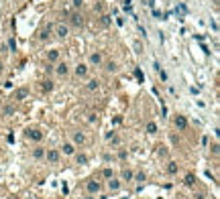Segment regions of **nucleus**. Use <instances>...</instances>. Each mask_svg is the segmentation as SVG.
I'll return each mask as SVG.
<instances>
[{"mask_svg": "<svg viewBox=\"0 0 220 199\" xmlns=\"http://www.w3.org/2000/svg\"><path fill=\"white\" fill-rule=\"evenodd\" d=\"M108 189H110V191H118V189H120V181L112 177V179L108 181Z\"/></svg>", "mask_w": 220, "mask_h": 199, "instance_id": "2eb2a0df", "label": "nucleus"}, {"mask_svg": "<svg viewBox=\"0 0 220 199\" xmlns=\"http://www.w3.org/2000/svg\"><path fill=\"white\" fill-rule=\"evenodd\" d=\"M102 175L106 177V179H112V169H104V171H102Z\"/></svg>", "mask_w": 220, "mask_h": 199, "instance_id": "a878e982", "label": "nucleus"}, {"mask_svg": "<svg viewBox=\"0 0 220 199\" xmlns=\"http://www.w3.org/2000/svg\"><path fill=\"white\" fill-rule=\"evenodd\" d=\"M86 189H88L90 195H94V193H100V191H102V185L98 183V181H88V183H86Z\"/></svg>", "mask_w": 220, "mask_h": 199, "instance_id": "7ed1b4c3", "label": "nucleus"}, {"mask_svg": "<svg viewBox=\"0 0 220 199\" xmlns=\"http://www.w3.org/2000/svg\"><path fill=\"white\" fill-rule=\"evenodd\" d=\"M194 181H196V179H194L192 175H188V177H186V185H194Z\"/></svg>", "mask_w": 220, "mask_h": 199, "instance_id": "cd10ccee", "label": "nucleus"}, {"mask_svg": "<svg viewBox=\"0 0 220 199\" xmlns=\"http://www.w3.org/2000/svg\"><path fill=\"white\" fill-rule=\"evenodd\" d=\"M33 156H35V159H43V156H45V151H43V148H35V151H33Z\"/></svg>", "mask_w": 220, "mask_h": 199, "instance_id": "aec40b11", "label": "nucleus"}, {"mask_svg": "<svg viewBox=\"0 0 220 199\" xmlns=\"http://www.w3.org/2000/svg\"><path fill=\"white\" fill-rule=\"evenodd\" d=\"M45 156H47V160L51 165H57L59 163V151H55V148H49V151L45 152Z\"/></svg>", "mask_w": 220, "mask_h": 199, "instance_id": "39448f33", "label": "nucleus"}, {"mask_svg": "<svg viewBox=\"0 0 220 199\" xmlns=\"http://www.w3.org/2000/svg\"><path fill=\"white\" fill-rule=\"evenodd\" d=\"M82 2H84V0H73V6H75V8H80V6H82Z\"/></svg>", "mask_w": 220, "mask_h": 199, "instance_id": "7c9ffc66", "label": "nucleus"}, {"mask_svg": "<svg viewBox=\"0 0 220 199\" xmlns=\"http://www.w3.org/2000/svg\"><path fill=\"white\" fill-rule=\"evenodd\" d=\"M102 23H104V24H110V16L104 15V16H102Z\"/></svg>", "mask_w": 220, "mask_h": 199, "instance_id": "c85d7f7f", "label": "nucleus"}, {"mask_svg": "<svg viewBox=\"0 0 220 199\" xmlns=\"http://www.w3.org/2000/svg\"><path fill=\"white\" fill-rule=\"evenodd\" d=\"M71 138H73V144H84L86 142V136H84V132H73L71 134Z\"/></svg>", "mask_w": 220, "mask_h": 199, "instance_id": "1a4fd4ad", "label": "nucleus"}, {"mask_svg": "<svg viewBox=\"0 0 220 199\" xmlns=\"http://www.w3.org/2000/svg\"><path fill=\"white\" fill-rule=\"evenodd\" d=\"M55 35H57L59 39H65V37H67L69 35V29H67V24H55Z\"/></svg>", "mask_w": 220, "mask_h": 199, "instance_id": "423d86ee", "label": "nucleus"}, {"mask_svg": "<svg viewBox=\"0 0 220 199\" xmlns=\"http://www.w3.org/2000/svg\"><path fill=\"white\" fill-rule=\"evenodd\" d=\"M29 96V92H27V88H20L15 92V100H24V97Z\"/></svg>", "mask_w": 220, "mask_h": 199, "instance_id": "dca6fc26", "label": "nucleus"}, {"mask_svg": "<svg viewBox=\"0 0 220 199\" xmlns=\"http://www.w3.org/2000/svg\"><path fill=\"white\" fill-rule=\"evenodd\" d=\"M49 33H51V27H47V29H45L43 33H41V39H47V37H49Z\"/></svg>", "mask_w": 220, "mask_h": 199, "instance_id": "bb28decb", "label": "nucleus"}, {"mask_svg": "<svg viewBox=\"0 0 220 199\" xmlns=\"http://www.w3.org/2000/svg\"><path fill=\"white\" fill-rule=\"evenodd\" d=\"M90 65H94V67H100V65L104 63V57H102V53H100V51H94L92 55H90Z\"/></svg>", "mask_w": 220, "mask_h": 199, "instance_id": "f03ea898", "label": "nucleus"}, {"mask_svg": "<svg viewBox=\"0 0 220 199\" xmlns=\"http://www.w3.org/2000/svg\"><path fill=\"white\" fill-rule=\"evenodd\" d=\"M86 199H94V197H86Z\"/></svg>", "mask_w": 220, "mask_h": 199, "instance_id": "72a5a7b5", "label": "nucleus"}, {"mask_svg": "<svg viewBox=\"0 0 220 199\" xmlns=\"http://www.w3.org/2000/svg\"><path fill=\"white\" fill-rule=\"evenodd\" d=\"M27 138L29 140H35V142H39V140H43V132L39 130V128H27Z\"/></svg>", "mask_w": 220, "mask_h": 199, "instance_id": "f257e3e1", "label": "nucleus"}, {"mask_svg": "<svg viewBox=\"0 0 220 199\" xmlns=\"http://www.w3.org/2000/svg\"><path fill=\"white\" fill-rule=\"evenodd\" d=\"M73 152H75V144H73V142H65L63 144V155H73Z\"/></svg>", "mask_w": 220, "mask_h": 199, "instance_id": "ddd939ff", "label": "nucleus"}, {"mask_svg": "<svg viewBox=\"0 0 220 199\" xmlns=\"http://www.w3.org/2000/svg\"><path fill=\"white\" fill-rule=\"evenodd\" d=\"M104 69H106L108 73H114L118 67H116V63H114V61H108V63H106V67H104Z\"/></svg>", "mask_w": 220, "mask_h": 199, "instance_id": "a211bd4d", "label": "nucleus"}, {"mask_svg": "<svg viewBox=\"0 0 220 199\" xmlns=\"http://www.w3.org/2000/svg\"><path fill=\"white\" fill-rule=\"evenodd\" d=\"M59 57H61L59 49H51V51H47V61H49V63H57Z\"/></svg>", "mask_w": 220, "mask_h": 199, "instance_id": "6e6552de", "label": "nucleus"}, {"mask_svg": "<svg viewBox=\"0 0 220 199\" xmlns=\"http://www.w3.org/2000/svg\"><path fill=\"white\" fill-rule=\"evenodd\" d=\"M41 89H43L45 93H49L51 89H53V81H51V79H45V81H41Z\"/></svg>", "mask_w": 220, "mask_h": 199, "instance_id": "4468645a", "label": "nucleus"}, {"mask_svg": "<svg viewBox=\"0 0 220 199\" xmlns=\"http://www.w3.org/2000/svg\"><path fill=\"white\" fill-rule=\"evenodd\" d=\"M175 126L179 128V130H186V128H188V120L183 116H177L175 118Z\"/></svg>", "mask_w": 220, "mask_h": 199, "instance_id": "f8f14e48", "label": "nucleus"}, {"mask_svg": "<svg viewBox=\"0 0 220 199\" xmlns=\"http://www.w3.org/2000/svg\"><path fill=\"white\" fill-rule=\"evenodd\" d=\"M135 49H137V53H141V49H143V45H141V43H139V41H137V43H135Z\"/></svg>", "mask_w": 220, "mask_h": 199, "instance_id": "c756f323", "label": "nucleus"}, {"mask_svg": "<svg viewBox=\"0 0 220 199\" xmlns=\"http://www.w3.org/2000/svg\"><path fill=\"white\" fill-rule=\"evenodd\" d=\"M55 73H57L59 77H67V73H69V67H67V63H65V61L57 63V65H55Z\"/></svg>", "mask_w": 220, "mask_h": 199, "instance_id": "20e7f679", "label": "nucleus"}, {"mask_svg": "<svg viewBox=\"0 0 220 199\" xmlns=\"http://www.w3.org/2000/svg\"><path fill=\"white\" fill-rule=\"evenodd\" d=\"M8 49L10 51H16V41L15 39H8Z\"/></svg>", "mask_w": 220, "mask_h": 199, "instance_id": "393cba45", "label": "nucleus"}, {"mask_svg": "<svg viewBox=\"0 0 220 199\" xmlns=\"http://www.w3.org/2000/svg\"><path fill=\"white\" fill-rule=\"evenodd\" d=\"M122 8L131 12V10H132V4H131V0H124V2H122Z\"/></svg>", "mask_w": 220, "mask_h": 199, "instance_id": "5701e85b", "label": "nucleus"}, {"mask_svg": "<svg viewBox=\"0 0 220 199\" xmlns=\"http://www.w3.org/2000/svg\"><path fill=\"white\" fill-rule=\"evenodd\" d=\"M88 163V156L86 155H78V165H86Z\"/></svg>", "mask_w": 220, "mask_h": 199, "instance_id": "412c9836", "label": "nucleus"}, {"mask_svg": "<svg viewBox=\"0 0 220 199\" xmlns=\"http://www.w3.org/2000/svg\"><path fill=\"white\" fill-rule=\"evenodd\" d=\"M73 73H75V77H88V65H86V63H78L75 69H73Z\"/></svg>", "mask_w": 220, "mask_h": 199, "instance_id": "0eeeda50", "label": "nucleus"}, {"mask_svg": "<svg viewBox=\"0 0 220 199\" xmlns=\"http://www.w3.org/2000/svg\"><path fill=\"white\" fill-rule=\"evenodd\" d=\"M4 114H6V116H10V114H12V106H8V108H6V110H4Z\"/></svg>", "mask_w": 220, "mask_h": 199, "instance_id": "2f4dec72", "label": "nucleus"}, {"mask_svg": "<svg viewBox=\"0 0 220 199\" xmlns=\"http://www.w3.org/2000/svg\"><path fill=\"white\" fill-rule=\"evenodd\" d=\"M167 171H169L171 175H173V173H177V165H175V163H169V167H167Z\"/></svg>", "mask_w": 220, "mask_h": 199, "instance_id": "b1692460", "label": "nucleus"}, {"mask_svg": "<svg viewBox=\"0 0 220 199\" xmlns=\"http://www.w3.org/2000/svg\"><path fill=\"white\" fill-rule=\"evenodd\" d=\"M88 122H90V124H94V122H98V116H96V114H94V112H90V114H88Z\"/></svg>", "mask_w": 220, "mask_h": 199, "instance_id": "4be33fe9", "label": "nucleus"}, {"mask_svg": "<svg viewBox=\"0 0 220 199\" xmlns=\"http://www.w3.org/2000/svg\"><path fill=\"white\" fill-rule=\"evenodd\" d=\"M71 24H73V27H82V24H84V16L80 15V12H73V15H71Z\"/></svg>", "mask_w": 220, "mask_h": 199, "instance_id": "9d476101", "label": "nucleus"}, {"mask_svg": "<svg viewBox=\"0 0 220 199\" xmlns=\"http://www.w3.org/2000/svg\"><path fill=\"white\" fill-rule=\"evenodd\" d=\"M4 71V65H2V61H0V73Z\"/></svg>", "mask_w": 220, "mask_h": 199, "instance_id": "473e14b6", "label": "nucleus"}, {"mask_svg": "<svg viewBox=\"0 0 220 199\" xmlns=\"http://www.w3.org/2000/svg\"><path fill=\"white\" fill-rule=\"evenodd\" d=\"M132 177H135V175H132V171H128V169L122 171V179H124V181H132Z\"/></svg>", "mask_w": 220, "mask_h": 199, "instance_id": "6ab92c4d", "label": "nucleus"}, {"mask_svg": "<svg viewBox=\"0 0 220 199\" xmlns=\"http://www.w3.org/2000/svg\"><path fill=\"white\" fill-rule=\"evenodd\" d=\"M145 130L149 132V134H155V132H157V124H155V122H147Z\"/></svg>", "mask_w": 220, "mask_h": 199, "instance_id": "f3484780", "label": "nucleus"}, {"mask_svg": "<svg viewBox=\"0 0 220 199\" xmlns=\"http://www.w3.org/2000/svg\"><path fill=\"white\" fill-rule=\"evenodd\" d=\"M98 88H100V81H98V79H88V83H86V89H88V92H96Z\"/></svg>", "mask_w": 220, "mask_h": 199, "instance_id": "9b49d317", "label": "nucleus"}]
</instances>
